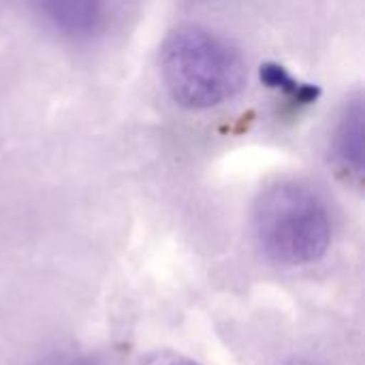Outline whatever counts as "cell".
<instances>
[{"label":"cell","instance_id":"7a4b0ae2","mask_svg":"<svg viewBox=\"0 0 365 365\" xmlns=\"http://www.w3.org/2000/svg\"><path fill=\"white\" fill-rule=\"evenodd\" d=\"M255 235L269 261L299 267L327 252L331 222L317 190L302 182H278L257 201Z\"/></svg>","mask_w":365,"mask_h":365},{"label":"cell","instance_id":"ba28073f","mask_svg":"<svg viewBox=\"0 0 365 365\" xmlns=\"http://www.w3.org/2000/svg\"><path fill=\"white\" fill-rule=\"evenodd\" d=\"M287 365H312V364H308V361H302V359H295V361H291V364H287Z\"/></svg>","mask_w":365,"mask_h":365},{"label":"cell","instance_id":"3957f363","mask_svg":"<svg viewBox=\"0 0 365 365\" xmlns=\"http://www.w3.org/2000/svg\"><path fill=\"white\" fill-rule=\"evenodd\" d=\"M38 15L68 38L96 34L107 15V0H34Z\"/></svg>","mask_w":365,"mask_h":365},{"label":"cell","instance_id":"8992f818","mask_svg":"<svg viewBox=\"0 0 365 365\" xmlns=\"http://www.w3.org/2000/svg\"><path fill=\"white\" fill-rule=\"evenodd\" d=\"M141 365H199L195 364L192 359H186L182 355H175V353H169V351H163V353H154L150 357H145Z\"/></svg>","mask_w":365,"mask_h":365},{"label":"cell","instance_id":"52a82bcc","mask_svg":"<svg viewBox=\"0 0 365 365\" xmlns=\"http://www.w3.org/2000/svg\"><path fill=\"white\" fill-rule=\"evenodd\" d=\"M68 365H101V364H96L94 359H77V361H71Z\"/></svg>","mask_w":365,"mask_h":365},{"label":"cell","instance_id":"277c9868","mask_svg":"<svg viewBox=\"0 0 365 365\" xmlns=\"http://www.w3.org/2000/svg\"><path fill=\"white\" fill-rule=\"evenodd\" d=\"M334 156L342 171L361 182L365 169V109L357 98L344 107L334 133Z\"/></svg>","mask_w":365,"mask_h":365},{"label":"cell","instance_id":"6da1fadb","mask_svg":"<svg viewBox=\"0 0 365 365\" xmlns=\"http://www.w3.org/2000/svg\"><path fill=\"white\" fill-rule=\"evenodd\" d=\"M160 75L178 105L212 109L244 88L246 62L222 36L199 26H182L160 47Z\"/></svg>","mask_w":365,"mask_h":365},{"label":"cell","instance_id":"5b68a950","mask_svg":"<svg viewBox=\"0 0 365 365\" xmlns=\"http://www.w3.org/2000/svg\"><path fill=\"white\" fill-rule=\"evenodd\" d=\"M261 79L269 86V88H278L287 94H291L293 98H297L299 103H312L319 96V88L308 86V83H299L295 81L284 66L280 64H263L261 66Z\"/></svg>","mask_w":365,"mask_h":365}]
</instances>
